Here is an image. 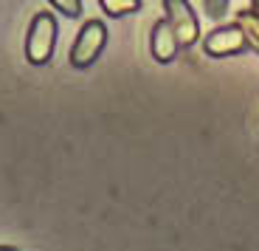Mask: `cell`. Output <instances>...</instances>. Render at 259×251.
Segmentation results:
<instances>
[{"label":"cell","instance_id":"cell-1","mask_svg":"<svg viewBox=\"0 0 259 251\" xmlns=\"http://www.w3.org/2000/svg\"><path fill=\"white\" fill-rule=\"evenodd\" d=\"M57 48V17L51 12H37L26 34V59L31 65H48Z\"/></svg>","mask_w":259,"mask_h":251},{"label":"cell","instance_id":"cell-10","mask_svg":"<svg viewBox=\"0 0 259 251\" xmlns=\"http://www.w3.org/2000/svg\"><path fill=\"white\" fill-rule=\"evenodd\" d=\"M251 12L259 14V0H251Z\"/></svg>","mask_w":259,"mask_h":251},{"label":"cell","instance_id":"cell-7","mask_svg":"<svg viewBox=\"0 0 259 251\" xmlns=\"http://www.w3.org/2000/svg\"><path fill=\"white\" fill-rule=\"evenodd\" d=\"M99 6L107 17H124V14H136L141 9V0H99Z\"/></svg>","mask_w":259,"mask_h":251},{"label":"cell","instance_id":"cell-5","mask_svg":"<svg viewBox=\"0 0 259 251\" xmlns=\"http://www.w3.org/2000/svg\"><path fill=\"white\" fill-rule=\"evenodd\" d=\"M178 51H181V43H178L175 31L169 26V20L166 17L158 20L152 26V34H149V54H152V59L161 65H169L178 57Z\"/></svg>","mask_w":259,"mask_h":251},{"label":"cell","instance_id":"cell-4","mask_svg":"<svg viewBox=\"0 0 259 251\" xmlns=\"http://www.w3.org/2000/svg\"><path fill=\"white\" fill-rule=\"evenodd\" d=\"M203 51L214 59H223V57H237V54L248 51V43H245V34L237 23H228V26H217L214 31H208L203 37Z\"/></svg>","mask_w":259,"mask_h":251},{"label":"cell","instance_id":"cell-3","mask_svg":"<svg viewBox=\"0 0 259 251\" xmlns=\"http://www.w3.org/2000/svg\"><path fill=\"white\" fill-rule=\"evenodd\" d=\"M161 3H163V14H166L181 48H192L200 40V20L194 14L192 3L189 0H161Z\"/></svg>","mask_w":259,"mask_h":251},{"label":"cell","instance_id":"cell-9","mask_svg":"<svg viewBox=\"0 0 259 251\" xmlns=\"http://www.w3.org/2000/svg\"><path fill=\"white\" fill-rule=\"evenodd\" d=\"M228 3L231 0H203V12L211 20H223L228 14Z\"/></svg>","mask_w":259,"mask_h":251},{"label":"cell","instance_id":"cell-2","mask_svg":"<svg viewBox=\"0 0 259 251\" xmlns=\"http://www.w3.org/2000/svg\"><path fill=\"white\" fill-rule=\"evenodd\" d=\"M104 45H107V28H104V23L102 20H88V23L79 28L71 51H68V59H71L73 68L84 71V68H91V65L102 57Z\"/></svg>","mask_w":259,"mask_h":251},{"label":"cell","instance_id":"cell-11","mask_svg":"<svg viewBox=\"0 0 259 251\" xmlns=\"http://www.w3.org/2000/svg\"><path fill=\"white\" fill-rule=\"evenodd\" d=\"M0 251H17L14 245H0Z\"/></svg>","mask_w":259,"mask_h":251},{"label":"cell","instance_id":"cell-8","mask_svg":"<svg viewBox=\"0 0 259 251\" xmlns=\"http://www.w3.org/2000/svg\"><path fill=\"white\" fill-rule=\"evenodd\" d=\"M48 3H51L59 14H65V17H71V20L82 17V0H48Z\"/></svg>","mask_w":259,"mask_h":251},{"label":"cell","instance_id":"cell-6","mask_svg":"<svg viewBox=\"0 0 259 251\" xmlns=\"http://www.w3.org/2000/svg\"><path fill=\"white\" fill-rule=\"evenodd\" d=\"M234 23L242 28L248 48L259 54V14H253L251 9H242V12H237V20H234Z\"/></svg>","mask_w":259,"mask_h":251}]
</instances>
